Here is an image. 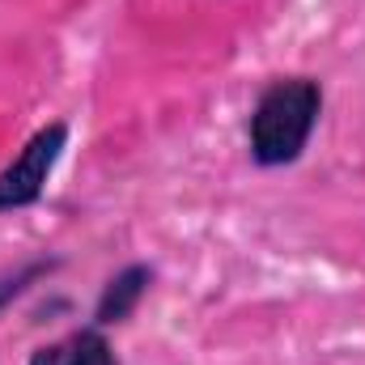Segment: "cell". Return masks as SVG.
Listing matches in <instances>:
<instances>
[{"label":"cell","instance_id":"obj_1","mask_svg":"<svg viewBox=\"0 0 365 365\" xmlns=\"http://www.w3.org/2000/svg\"><path fill=\"white\" fill-rule=\"evenodd\" d=\"M323 115V86L314 77H276L264 86L251 123H247V145H251V162L264 170L293 166Z\"/></svg>","mask_w":365,"mask_h":365},{"label":"cell","instance_id":"obj_2","mask_svg":"<svg viewBox=\"0 0 365 365\" xmlns=\"http://www.w3.org/2000/svg\"><path fill=\"white\" fill-rule=\"evenodd\" d=\"M64 149H68V123L64 119L38 128L17 149V158L0 170V212H17V208L38 204L47 182H51V170L64 158Z\"/></svg>","mask_w":365,"mask_h":365},{"label":"cell","instance_id":"obj_3","mask_svg":"<svg viewBox=\"0 0 365 365\" xmlns=\"http://www.w3.org/2000/svg\"><path fill=\"white\" fill-rule=\"evenodd\" d=\"M149 284H153V268H149V264H128L123 272H115L106 284H102V293H98L93 327H102V331H106V327L128 323V319L136 314V306L145 302Z\"/></svg>","mask_w":365,"mask_h":365},{"label":"cell","instance_id":"obj_4","mask_svg":"<svg viewBox=\"0 0 365 365\" xmlns=\"http://www.w3.org/2000/svg\"><path fill=\"white\" fill-rule=\"evenodd\" d=\"M30 365H119L102 327H77L56 344H43L30 353Z\"/></svg>","mask_w":365,"mask_h":365},{"label":"cell","instance_id":"obj_5","mask_svg":"<svg viewBox=\"0 0 365 365\" xmlns=\"http://www.w3.org/2000/svg\"><path fill=\"white\" fill-rule=\"evenodd\" d=\"M51 268H56L51 259H38V264H26V268H17V272H0V310H4L13 297H21L38 276H47Z\"/></svg>","mask_w":365,"mask_h":365}]
</instances>
